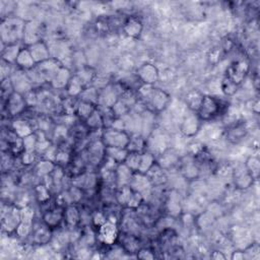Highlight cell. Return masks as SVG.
Masks as SVG:
<instances>
[{"label": "cell", "mask_w": 260, "mask_h": 260, "mask_svg": "<svg viewBox=\"0 0 260 260\" xmlns=\"http://www.w3.org/2000/svg\"><path fill=\"white\" fill-rule=\"evenodd\" d=\"M139 95L152 113H161L167 109L171 102V97L165 90L154 86L142 85L139 89Z\"/></svg>", "instance_id": "cell-1"}, {"label": "cell", "mask_w": 260, "mask_h": 260, "mask_svg": "<svg viewBox=\"0 0 260 260\" xmlns=\"http://www.w3.org/2000/svg\"><path fill=\"white\" fill-rule=\"evenodd\" d=\"M26 24L20 18H6L1 25V38L6 45L17 44V42L24 37Z\"/></svg>", "instance_id": "cell-2"}, {"label": "cell", "mask_w": 260, "mask_h": 260, "mask_svg": "<svg viewBox=\"0 0 260 260\" xmlns=\"http://www.w3.org/2000/svg\"><path fill=\"white\" fill-rule=\"evenodd\" d=\"M130 140V135L125 130H117L112 127H106L101 132V141L105 148L126 149Z\"/></svg>", "instance_id": "cell-3"}, {"label": "cell", "mask_w": 260, "mask_h": 260, "mask_svg": "<svg viewBox=\"0 0 260 260\" xmlns=\"http://www.w3.org/2000/svg\"><path fill=\"white\" fill-rule=\"evenodd\" d=\"M221 109H222L221 101H219L214 97L205 95L196 114L198 115V117L202 122L209 121L220 114Z\"/></svg>", "instance_id": "cell-4"}, {"label": "cell", "mask_w": 260, "mask_h": 260, "mask_svg": "<svg viewBox=\"0 0 260 260\" xmlns=\"http://www.w3.org/2000/svg\"><path fill=\"white\" fill-rule=\"evenodd\" d=\"M248 72H249V63L244 59H238L228 66L225 77L239 87L244 82Z\"/></svg>", "instance_id": "cell-5"}, {"label": "cell", "mask_w": 260, "mask_h": 260, "mask_svg": "<svg viewBox=\"0 0 260 260\" xmlns=\"http://www.w3.org/2000/svg\"><path fill=\"white\" fill-rule=\"evenodd\" d=\"M202 125V121L198 117L196 113L192 112L184 117L183 121L181 122L180 131L186 138H194L199 133Z\"/></svg>", "instance_id": "cell-6"}, {"label": "cell", "mask_w": 260, "mask_h": 260, "mask_svg": "<svg viewBox=\"0 0 260 260\" xmlns=\"http://www.w3.org/2000/svg\"><path fill=\"white\" fill-rule=\"evenodd\" d=\"M137 76L142 85L155 86L160 78L157 67L152 63H143L137 70Z\"/></svg>", "instance_id": "cell-7"}, {"label": "cell", "mask_w": 260, "mask_h": 260, "mask_svg": "<svg viewBox=\"0 0 260 260\" xmlns=\"http://www.w3.org/2000/svg\"><path fill=\"white\" fill-rule=\"evenodd\" d=\"M118 228L114 222L107 221L104 225L98 228V238L103 244L113 245L118 239Z\"/></svg>", "instance_id": "cell-8"}, {"label": "cell", "mask_w": 260, "mask_h": 260, "mask_svg": "<svg viewBox=\"0 0 260 260\" xmlns=\"http://www.w3.org/2000/svg\"><path fill=\"white\" fill-rule=\"evenodd\" d=\"M28 106L26 98L17 92H14L6 99V111L10 116H18Z\"/></svg>", "instance_id": "cell-9"}, {"label": "cell", "mask_w": 260, "mask_h": 260, "mask_svg": "<svg viewBox=\"0 0 260 260\" xmlns=\"http://www.w3.org/2000/svg\"><path fill=\"white\" fill-rule=\"evenodd\" d=\"M63 219H64V208L59 207H56L46 210L42 217L43 224L46 225L51 230L58 228L60 224L63 222Z\"/></svg>", "instance_id": "cell-10"}, {"label": "cell", "mask_w": 260, "mask_h": 260, "mask_svg": "<svg viewBox=\"0 0 260 260\" xmlns=\"http://www.w3.org/2000/svg\"><path fill=\"white\" fill-rule=\"evenodd\" d=\"M28 48L37 65L52 58L49 47L47 46V44L42 40L31 45Z\"/></svg>", "instance_id": "cell-11"}, {"label": "cell", "mask_w": 260, "mask_h": 260, "mask_svg": "<svg viewBox=\"0 0 260 260\" xmlns=\"http://www.w3.org/2000/svg\"><path fill=\"white\" fill-rule=\"evenodd\" d=\"M72 77V74L70 70L65 66L60 65L58 67V69L55 71L51 78V85L54 88L57 89H65L67 85L69 84L70 80Z\"/></svg>", "instance_id": "cell-12"}, {"label": "cell", "mask_w": 260, "mask_h": 260, "mask_svg": "<svg viewBox=\"0 0 260 260\" xmlns=\"http://www.w3.org/2000/svg\"><path fill=\"white\" fill-rule=\"evenodd\" d=\"M129 186L132 188L133 191L139 192V193L143 196L145 193H151V189L153 187L151 181L146 175L140 174V173H134L132 176V179L129 183Z\"/></svg>", "instance_id": "cell-13"}, {"label": "cell", "mask_w": 260, "mask_h": 260, "mask_svg": "<svg viewBox=\"0 0 260 260\" xmlns=\"http://www.w3.org/2000/svg\"><path fill=\"white\" fill-rule=\"evenodd\" d=\"M143 30V25L139 18L135 17H128L123 24V32L125 35L132 39H139Z\"/></svg>", "instance_id": "cell-14"}, {"label": "cell", "mask_w": 260, "mask_h": 260, "mask_svg": "<svg viewBox=\"0 0 260 260\" xmlns=\"http://www.w3.org/2000/svg\"><path fill=\"white\" fill-rule=\"evenodd\" d=\"M16 64L21 70H28V71L34 69L37 66L35 60H34L33 56L27 46L20 49L17 55Z\"/></svg>", "instance_id": "cell-15"}, {"label": "cell", "mask_w": 260, "mask_h": 260, "mask_svg": "<svg viewBox=\"0 0 260 260\" xmlns=\"http://www.w3.org/2000/svg\"><path fill=\"white\" fill-rule=\"evenodd\" d=\"M233 175H234V180H235V185L237 188L239 189H247L249 188L254 180L252 176L247 172L246 168L243 166V168L238 169V170H233Z\"/></svg>", "instance_id": "cell-16"}, {"label": "cell", "mask_w": 260, "mask_h": 260, "mask_svg": "<svg viewBox=\"0 0 260 260\" xmlns=\"http://www.w3.org/2000/svg\"><path fill=\"white\" fill-rule=\"evenodd\" d=\"M63 222L66 224L67 227L75 228L81 222V213L78 208L71 203L64 208V219Z\"/></svg>", "instance_id": "cell-17"}, {"label": "cell", "mask_w": 260, "mask_h": 260, "mask_svg": "<svg viewBox=\"0 0 260 260\" xmlns=\"http://www.w3.org/2000/svg\"><path fill=\"white\" fill-rule=\"evenodd\" d=\"M119 100V96L117 95L116 90L112 88H105L103 93L99 95L98 100V106H102L103 108H109L111 109L115 105L116 102Z\"/></svg>", "instance_id": "cell-18"}, {"label": "cell", "mask_w": 260, "mask_h": 260, "mask_svg": "<svg viewBox=\"0 0 260 260\" xmlns=\"http://www.w3.org/2000/svg\"><path fill=\"white\" fill-rule=\"evenodd\" d=\"M203 93H201L199 89H191L187 93L185 97V103L188 109L191 112L196 113L201 105V102L203 100Z\"/></svg>", "instance_id": "cell-19"}, {"label": "cell", "mask_w": 260, "mask_h": 260, "mask_svg": "<svg viewBox=\"0 0 260 260\" xmlns=\"http://www.w3.org/2000/svg\"><path fill=\"white\" fill-rule=\"evenodd\" d=\"M11 128L20 139H24L34 133L32 124L25 119H16L11 124Z\"/></svg>", "instance_id": "cell-20"}, {"label": "cell", "mask_w": 260, "mask_h": 260, "mask_svg": "<svg viewBox=\"0 0 260 260\" xmlns=\"http://www.w3.org/2000/svg\"><path fill=\"white\" fill-rule=\"evenodd\" d=\"M115 174H116V183H117L118 187H121V186L129 185L134 173L125 164L122 163V164L118 165L116 171H115Z\"/></svg>", "instance_id": "cell-21"}, {"label": "cell", "mask_w": 260, "mask_h": 260, "mask_svg": "<svg viewBox=\"0 0 260 260\" xmlns=\"http://www.w3.org/2000/svg\"><path fill=\"white\" fill-rule=\"evenodd\" d=\"M85 124L87 129L90 130H101V129H104L105 128V121L103 118V115H102L101 111L99 110V108L97 107L96 110L92 113V115H90L86 121Z\"/></svg>", "instance_id": "cell-22"}, {"label": "cell", "mask_w": 260, "mask_h": 260, "mask_svg": "<svg viewBox=\"0 0 260 260\" xmlns=\"http://www.w3.org/2000/svg\"><path fill=\"white\" fill-rule=\"evenodd\" d=\"M85 88H86L85 83L75 74V75H72L69 84L67 85L65 89H66V92H67V94H69V97L77 98L82 95Z\"/></svg>", "instance_id": "cell-23"}, {"label": "cell", "mask_w": 260, "mask_h": 260, "mask_svg": "<svg viewBox=\"0 0 260 260\" xmlns=\"http://www.w3.org/2000/svg\"><path fill=\"white\" fill-rule=\"evenodd\" d=\"M146 139L141 137L140 134H133L130 135V140L127 145V151L128 152H133V153H143L145 152L146 148Z\"/></svg>", "instance_id": "cell-24"}, {"label": "cell", "mask_w": 260, "mask_h": 260, "mask_svg": "<svg viewBox=\"0 0 260 260\" xmlns=\"http://www.w3.org/2000/svg\"><path fill=\"white\" fill-rule=\"evenodd\" d=\"M97 107L98 106H96V105H94L92 103H89V102L81 100L80 102H78L75 115L85 122L90 115H92V113L96 110Z\"/></svg>", "instance_id": "cell-25"}, {"label": "cell", "mask_w": 260, "mask_h": 260, "mask_svg": "<svg viewBox=\"0 0 260 260\" xmlns=\"http://www.w3.org/2000/svg\"><path fill=\"white\" fill-rule=\"evenodd\" d=\"M156 163L155 155L150 152H143L140 156V163L138 173L146 175L148 172L153 168V166Z\"/></svg>", "instance_id": "cell-26"}, {"label": "cell", "mask_w": 260, "mask_h": 260, "mask_svg": "<svg viewBox=\"0 0 260 260\" xmlns=\"http://www.w3.org/2000/svg\"><path fill=\"white\" fill-rule=\"evenodd\" d=\"M20 46L17 43V44H10V45H6L5 48L2 49V60L10 63V64H16L17 58V55L20 51Z\"/></svg>", "instance_id": "cell-27"}, {"label": "cell", "mask_w": 260, "mask_h": 260, "mask_svg": "<svg viewBox=\"0 0 260 260\" xmlns=\"http://www.w3.org/2000/svg\"><path fill=\"white\" fill-rule=\"evenodd\" d=\"M56 169V164L49 160L39 161L35 166V172L39 177H47L53 173Z\"/></svg>", "instance_id": "cell-28"}, {"label": "cell", "mask_w": 260, "mask_h": 260, "mask_svg": "<svg viewBox=\"0 0 260 260\" xmlns=\"http://www.w3.org/2000/svg\"><path fill=\"white\" fill-rule=\"evenodd\" d=\"M244 167L246 168L247 172L252 176L254 181L258 179L260 173V161L257 156H248L244 164Z\"/></svg>", "instance_id": "cell-29"}, {"label": "cell", "mask_w": 260, "mask_h": 260, "mask_svg": "<svg viewBox=\"0 0 260 260\" xmlns=\"http://www.w3.org/2000/svg\"><path fill=\"white\" fill-rule=\"evenodd\" d=\"M127 149H120V148H105V156L111 157L117 164H122L125 161L126 156L128 155Z\"/></svg>", "instance_id": "cell-30"}, {"label": "cell", "mask_w": 260, "mask_h": 260, "mask_svg": "<svg viewBox=\"0 0 260 260\" xmlns=\"http://www.w3.org/2000/svg\"><path fill=\"white\" fill-rule=\"evenodd\" d=\"M132 194H133V190L129 185L119 187V190L116 193L117 202L123 207H127V203L129 202Z\"/></svg>", "instance_id": "cell-31"}, {"label": "cell", "mask_w": 260, "mask_h": 260, "mask_svg": "<svg viewBox=\"0 0 260 260\" xmlns=\"http://www.w3.org/2000/svg\"><path fill=\"white\" fill-rule=\"evenodd\" d=\"M51 239V229L44 224L42 228L38 229L34 236V240L39 245L47 244Z\"/></svg>", "instance_id": "cell-32"}, {"label": "cell", "mask_w": 260, "mask_h": 260, "mask_svg": "<svg viewBox=\"0 0 260 260\" xmlns=\"http://www.w3.org/2000/svg\"><path fill=\"white\" fill-rule=\"evenodd\" d=\"M140 156L141 153H133L129 152L124 164H125L133 173H138L139 168V163H140Z\"/></svg>", "instance_id": "cell-33"}, {"label": "cell", "mask_w": 260, "mask_h": 260, "mask_svg": "<svg viewBox=\"0 0 260 260\" xmlns=\"http://www.w3.org/2000/svg\"><path fill=\"white\" fill-rule=\"evenodd\" d=\"M35 192H36V198L37 200L43 205V203H46L50 200V191H49V187H47L46 185L44 184H39L36 186L35 188Z\"/></svg>", "instance_id": "cell-34"}, {"label": "cell", "mask_w": 260, "mask_h": 260, "mask_svg": "<svg viewBox=\"0 0 260 260\" xmlns=\"http://www.w3.org/2000/svg\"><path fill=\"white\" fill-rule=\"evenodd\" d=\"M38 153L36 151H33V152H27L25 151L20 155V161L22 163V165L25 166H32L34 164H37L38 161Z\"/></svg>", "instance_id": "cell-35"}, {"label": "cell", "mask_w": 260, "mask_h": 260, "mask_svg": "<svg viewBox=\"0 0 260 260\" xmlns=\"http://www.w3.org/2000/svg\"><path fill=\"white\" fill-rule=\"evenodd\" d=\"M22 143H24V149L27 152L36 151L37 143H38V135L34 132L31 135L22 139Z\"/></svg>", "instance_id": "cell-36"}, {"label": "cell", "mask_w": 260, "mask_h": 260, "mask_svg": "<svg viewBox=\"0 0 260 260\" xmlns=\"http://www.w3.org/2000/svg\"><path fill=\"white\" fill-rule=\"evenodd\" d=\"M221 88H222V92L225 95V96H233L236 94L237 89H238V86H236L235 84H233L231 81H229L227 77H224L222 84H221Z\"/></svg>", "instance_id": "cell-37"}, {"label": "cell", "mask_w": 260, "mask_h": 260, "mask_svg": "<svg viewBox=\"0 0 260 260\" xmlns=\"http://www.w3.org/2000/svg\"><path fill=\"white\" fill-rule=\"evenodd\" d=\"M70 160L71 157L69 153L65 152L64 150H58L54 163L57 165V167H64L70 163Z\"/></svg>", "instance_id": "cell-38"}, {"label": "cell", "mask_w": 260, "mask_h": 260, "mask_svg": "<svg viewBox=\"0 0 260 260\" xmlns=\"http://www.w3.org/2000/svg\"><path fill=\"white\" fill-rule=\"evenodd\" d=\"M34 209L30 207H25L20 209V222H24L30 225H33L34 219Z\"/></svg>", "instance_id": "cell-39"}, {"label": "cell", "mask_w": 260, "mask_h": 260, "mask_svg": "<svg viewBox=\"0 0 260 260\" xmlns=\"http://www.w3.org/2000/svg\"><path fill=\"white\" fill-rule=\"evenodd\" d=\"M143 200H144V198L139 193V192L133 191V194H132L129 202L127 203V208H138L139 207H140V205L143 202Z\"/></svg>", "instance_id": "cell-40"}, {"label": "cell", "mask_w": 260, "mask_h": 260, "mask_svg": "<svg viewBox=\"0 0 260 260\" xmlns=\"http://www.w3.org/2000/svg\"><path fill=\"white\" fill-rule=\"evenodd\" d=\"M31 228H32V225L24 223V222H20L15 232L17 233V235L18 237H20V238H25V237L30 235V233L32 231Z\"/></svg>", "instance_id": "cell-41"}, {"label": "cell", "mask_w": 260, "mask_h": 260, "mask_svg": "<svg viewBox=\"0 0 260 260\" xmlns=\"http://www.w3.org/2000/svg\"><path fill=\"white\" fill-rule=\"evenodd\" d=\"M183 173H184L185 177L188 179H195L197 177V175L199 174V170H198V168L196 167V165L189 164V165L185 166V168L183 169Z\"/></svg>", "instance_id": "cell-42"}, {"label": "cell", "mask_w": 260, "mask_h": 260, "mask_svg": "<svg viewBox=\"0 0 260 260\" xmlns=\"http://www.w3.org/2000/svg\"><path fill=\"white\" fill-rule=\"evenodd\" d=\"M137 257L142 260H153L156 258V254L153 250L149 249V248H141V249L138 251Z\"/></svg>", "instance_id": "cell-43"}, {"label": "cell", "mask_w": 260, "mask_h": 260, "mask_svg": "<svg viewBox=\"0 0 260 260\" xmlns=\"http://www.w3.org/2000/svg\"><path fill=\"white\" fill-rule=\"evenodd\" d=\"M107 218L105 214L103 212H101V211H98L94 214V217H93V224L95 227L97 228H100L102 225H104L106 222H107Z\"/></svg>", "instance_id": "cell-44"}, {"label": "cell", "mask_w": 260, "mask_h": 260, "mask_svg": "<svg viewBox=\"0 0 260 260\" xmlns=\"http://www.w3.org/2000/svg\"><path fill=\"white\" fill-rule=\"evenodd\" d=\"M232 260H243L245 259V254L244 251H235L231 255Z\"/></svg>", "instance_id": "cell-45"}, {"label": "cell", "mask_w": 260, "mask_h": 260, "mask_svg": "<svg viewBox=\"0 0 260 260\" xmlns=\"http://www.w3.org/2000/svg\"><path fill=\"white\" fill-rule=\"evenodd\" d=\"M212 259H216V260H225V259H227V257H225V255L221 252V251H214L212 252L211 256H210Z\"/></svg>", "instance_id": "cell-46"}]
</instances>
